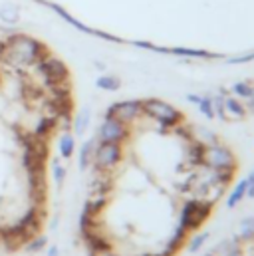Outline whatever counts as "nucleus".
I'll return each instance as SVG.
<instances>
[{
  "label": "nucleus",
  "mask_w": 254,
  "mask_h": 256,
  "mask_svg": "<svg viewBox=\"0 0 254 256\" xmlns=\"http://www.w3.org/2000/svg\"><path fill=\"white\" fill-rule=\"evenodd\" d=\"M246 191H248V179L238 181L236 187L232 189V192L226 196V206H228V208H234L236 204H240V200L246 196Z\"/></svg>",
  "instance_id": "nucleus-21"
},
{
  "label": "nucleus",
  "mask_w": 254,
  "mask_h": 256,
  "mask_svg": "<svg viewBox=\"0 0 254 256\" xmlns=\"http://www.w3.org/2000/svg\"><path fill=\"white\" fill-rule=\"evenodd\" d=\"M76 151V135L72 131H62L58 139V153L62 159H72Z\"/></svg>",
  "instance_id": "nucleus-19"
},
{
  "label": "nucleus",
  "mask_w": 254,
  "mask_h": 256,
  "mask_svg": "<svg viewBox=\"0 0 254 256\" xmlns=\"http://www.w3.org/2000/svg\"><path fill=\"white\" fill-rule=\"evenodd\" d=\"M66 175H68L66 167H64L58 159H54V161H52V177H54V183H56L58 187H62V185H64Z\"/></svg>",
  "instance_id": "nucleus-32"
},
{
  "label": "nucleus",
  "mask_w": 254,
  "mask_h": 256,
  "mask_svg": "<svg viewBox=\"0 0 254 256\" xmlns=\"http://www.w3.org/2000/svg\"><path fill=\"white\" fill-rule=\"evenodd\" d=\"M20 6L18 4H12V2H6L0 6V22L6 24V26H16L20 22Z\"/></svg>",
  "instance_id": "nucleus-18"
},
{
  "label": "nucleus",
  "mask_w": 254,
  "mask_h": 256,
  "mask_svg": "<svg viewBox=\"0 0 254 256\" xmlns=\"http://www.w3.org/2000/svg\"><path fill=\"white\" fill-rule=\"evenodd\" d=\"M248 108H250V112H254V94H252V98L248 100Z\"/></svg>",
  "instance_id": "nucleus-40"
},
{
  "label": "nucleus",
  "mask_w": 254,
  "mask_h": 256,
  "mask_svg": "<svg viewBox=\"0 0 254 256\" xmlns=\"http://www.w3.org/2000/svg\"><path fill=\"white\" fill-rule=\"evenodd\" d=\"M2 52H4V40H0V58H2Z\"/></svg>",
  "instance_id": "nucleus-41"
},
{
  "label": "nucleus",
  "mask_w": 254,
  "mask_h": 256,
  "mask_svg": "<svg viewBox=\"0 0 254 256\" xmlns=\"http://www.w3.org/2000/svg\"><path fill=\"white\" fill-rule=\"evenodd\" d=\"M169 54L181 56V58H192V60H224L222 54H214L208 50H196V48H185V46L169 48Z\"/></svg>",
  "instance_id": "nucleus-11"
},
{
  "label": "nucleus",
  "mask_w": 254,
  "mask_h": 256,
  "mask_svg": "<svg viewBox=\"0 0 254 256\" xmlns=\"http://www.w3.org/2000/svg\"><path fill=\"white\" fill-rule=\"evenodd\" d=\"M226 256H242V248H236V250H232L230 254H226Z\"/></svg>",
  "instance_id": "nucleus-39"
},
{
  "label": "nucleus",
  "mask_w": 254,
  "mask_h": 256,
  "mask_svg": "<svg viewBox=\"0 0 254 256\" xmlns=\"http://www.w3.org/2000/svg\"><path fill=\"white\" fill-rule=\"evenodd\" d=\"M232 94L238 98V100H250L254 94V86L250 82H236L232 86Z\"/></svg>",
  "instance_id": "nucleus-28"
},
{
  "label": "nucleus",
  "mask_w": 254,
  "mask_h": 256,
  "mask_svg": "<svg viewBox=\"0 0 254 256\" xmlns=\"http://www.w3.org/2000/svg\"><path fill=\"white\" fill-rule=\"evenodd\" d=\"M210 210H212V204H210L208 200L192 196V198H189V200L183 204V208H181L179 226H181L183 230H187L189 234L190 232H196V230L204 224V220L210 216Z\"/></svg>",
  "instance_id": "nucleus-3"
},
{
  "label": "nucleus",
  "mask_w": 254,
  "mask_h": 256,
  "mask_svg": "<svg viewBox=\"0 0 254 256\" xmlns=\"http://www.w3.org/2000/svg\"><path fill=\"white\" fill-rule=\"evenodd\" d=\"M0 86H2V72H0Z\"/></svg>",
  "instance_id": "nucleus-43"
},
{
  "label": "nucleus",
  "mask_w": 254,
  "mask_h": 256,
  "mask_svg": "<svg viewBox=\"0 0 254 256\" xmlns=\"http://www.w3.org/2000/svg\"><path fill=\"white\" fill-rule=\"evenodd\" d=\"M46 244H48V236L46 234H34L32 238H28L26 240V244L22 246L26 252H30V254H36V252H40V250H44L46 248Z\"/></svg>",
  "instance_id": "nucleus-26"
},
{
  "label": "nucleus",
  "mask_w": 254,
  "mask_h": 256,
  "mask_svg": "<svg viewBox=\"0 0 254 256\" xmlns=\"http://www.w3.org/2000/svg\"><path fill=\"white\" fill-rule=\"evenodd\" d=\"M129 137H131V128L126 126V124H122L116 118H104L102 126L98 129V135H96L98 141L120 143V145H124L126 141H129Z\"/></svg>",
  "instance_id": "nucleus-8"
},
{
  "label": "nucleus",
  "mask_w": 254,
  "mask_h": 256,
  "mask_svg": "<svg viewBox=\"0 0 254 256\" xmlns=\"http://www.w3.org/2000/svg\"><path fill=\"white\" fill-rule=\"evenodd\" d=\"M208 232H192V238L187 240V250L189 252H198L202 248V244L208 240Z\"/></svg>",
  "instance_id": "nucleus-29"
},
{
  "label": "nucleus",
  "mask_w": 254,
  "mask_h": 256,
  "mask_svg": "<svg viewBox=\"0 0 254 256\" xmlns=\"http://www.w3.org/2000/svg\"><path fill=\"white\" fill-rule=\"evenodd\" d=\"M96 86H98V90H104V92H118L122 88V80L118 76L106 74V76H100L96 80Z\"/></svg>",
  "instance_id": "nucleus-24"
},
{
  "label": "nucleus",
  "mask_w": 254,
  "mask_h": 256,
  "mask_svg": "<svg viewBox=\"0 0 254 256\" xmlns=\"http://www.w3.org/2000/svg\"><path fill=\"white\" fill-rule=\"evenodd\" d=\"M246 196L254 198V183H250V181H248V191H246Z\"/></svg>",
  "instance_id": "nucleus-38"
},
{
  "label": "nucleus",
  "mask_w": 254,
  "mask_h": 256,
  "mask_svg": "<svg viewBox=\"0 0 254 256\" xmlns=\"http://www.w3.org/2000/svg\"><path fill=\"white\" fill-rule=\"evenodd\" d=\"M204 256H214V254H212V252H208V254H204Z\"/></svg>",
  "instance_id": "nucleus-44"
},
{
  "label": "nucleus",
  "mask_w": 254,
  "mask_h": 256,
  "mask_svg": "<svg viewBox=\"0 0 254 256\" xmlns=\"http://www.w3.org/2000/svg\"><path fill=\"white\" fill-rule=\"evenodd\" d=\"M98 224H100V216L92 214L88 208H82V212H80V218H78L80 236H82V234H86V232H90V230H96V228H98Z\"/></svg>",
  "instance_id": "nucleus-20"
},
{
  "label": "nucleus",
  "mask_w": 254,
  "mask_h": 256,
  "mask_svg": "<svg viewBox=\"0 0 254 256\" xmlns=\"http://www.w3.org/2000/svg\"><path fill=\"white\" fill-rule=\"evenodd\" d=\"M32 68H34L36 76L42 80L40 86H44V90L54 88V86H58V84L70 82V70H68V66L64 64L60 58L52 56V54L44 56L40 62H36Z\"/></svg>",
  "instance_id": "nucleus-4"
},
{
  "label": "nucleus",
  "mask_w": 254,
  "mask_h": 256,
  "mask_svg": "<svg viewBox=\"0 0 254 256\" xmlns=\"http://www.w3.org/2000/svg\"><path fill=\"white\" fill-rule=\"evenodd\" d=\"M224 112L238 118V120L246 118V108L238 98H224Z\"/></svg>",
  "instance_id": "nucleus-25"
},
{
  "label": "nucleus",
  "mask_w": 254,
  "mask_h": 256,
  "mask_svg": "<svg viewBox=\"0 0 254 256\" xmlns=\"http://www.w3.org/2000/svg\"><path fill=\"white\" fill-rule=\"evenodd\" d=\"M226 64H250L254 62V52H248V54H240V56H232V58H224Z\"/></svg>",
  "instance_id": "nucleus-34"
},
{
  "label": "nucleus",
  "mask_w": 254,
  "mask_h": 256,
  "mask_svg": "<svg viewBox=\"0 0 254 256\" xmlns=\"http://www.w3.org/2000/svg\"><path fill=\"white\" fill-rule=\"evenodd\" d=\"M92 122V110L90 108H82L74 118H72V131L74 135H84Z\"/></svg>",
  "instance_id": "nucleus-17"
},
{
  "label": "nucleus",
  "mask_w": 254,
  "mask_h": 256,
  "mask_svg": "<svg viewBox=\"0 0 254 256\" xmlns=\"http://www.w3.org/2000/svg\"><path fill=\"white\" fill-rule=\"evenodd\" d=\"M171 133H173L175 137H179V139H181V141H183L185 145H187V143H190V141H192V128H190V126H187L185 122H181V124H177L175 128L171 129Z\"/></svg>",
  "instance_id": "nucleus-30"
},
{
  "label": "nucleus",
  "mask_w": 254,
  "mask_h": 256,
  "mask_svg": "<svg viewBox=\"0 0 254 256\" xmlns=\"http://www.w3.org/2000/svg\"><path fill=\"white\" fill-rule=\"evenodd\" d=\"M48 54L50 50L38 38L28 34H10L4 40V52L0 60L12 68H32Z\"/></svg>",
  "instance_id": "nucleus-1"
},
{
  "label": "nucleus",
  "mask_w": 254,
  "mask_h": 256,
  "mask_svg": "<svg viewBox=\"0 0 254 256\" xmlns=\"http://www.w3.org/2000/svg\"><path fill=\"white\" fill-rule=\"evenodd\" d=\"M196 108H198V112H200L206 120H214V108H212V98H210V96H200Z\"/></svg>",
  "instance_id": "nucleus-31"
},
{
  "label": "nucleus",
  "mask_w": 254,
  "mask_h": 256,
  "mask_svg": "<svg viewBox=\"0 0 254 256\" xmlns=\"http://www.w3.org/2000/svg\"><path fill=\"white\" fill-rule=\"evenodd\" d=\"M246 179H248L250 183H254V171H252V173H250V175H248V177H246Z\"/></svg>",
  "instance_id": "nucleus-42"
},
{
  "label": "nucleus",
  "mask_w": 254,
  "mask_h": 256,
  "mask_svg": "<svg viewBox=\"0 0 254 256\" xmlns=\"http://www.w3.org/2000/svg\"><path fill=\"white\" fill-rule=\"evenodd\" d=\"M141 110H143V116H147L149 120H153L159 126L157 131L161 135H167L177 124L183 122V114L177 108H173L169 102L159 100V98L141 100Z\"/></svg>",
  "instance_id": "nucleus-2"
},
{
  "label": "nucleus",
  "mask_w": 254,
  "mask_h": 256,
  "mask_svg": "<svg viewBox=\"0 0 254 256\" xmlns=\"http://www.w3.org/2000/svg\"><path fill=\"white\" fill-rule=\"evenodd\" d=\"M90 256H118L114 250H104V252H92Z\"/></svg>",
  "instance_id": "nucleus-37"
},
{
  "label": "nucleus",
  "mask_w": 254,
  "mask_h": 256,
  "mask_svg": "<svg viewBox=\"0 0 254 256\" xmlns=\"http://www.w3.org/2000/svg\"><path fill=\"white\" fill-rule=\"evenodd\" d=\"M46 256H60V248H58L56 244L48 246V252H46Z\"/></svg>",
  "instance_id": "nucleus-35"
},
{
  "label": "nucleus",
  "mask_w": 254,
  "mask_h": 256,
  "mask_svg": "<svg viewBox=\"0 0 254 256\" xmlns=\"http://www.w3.org/2000/svg\"><path fill=\"white\" fill-rule=\"evenodd\" d=\"M212 108H214V118H218V120H226V112H224V98H220V96H216V98H212Z\"/></svg>",
  "instance_id": "nucleus-33"
},
{
  "label": "nucleus",
  "mask_w": 254,
  "mask_h": 256,
  "mask_svg": "<svg viewBox=\"0 0 254 256\" xmlns=\"http://www.w3.org/2000/svg\"><path fill=\"white\" fill-rule=\"evenodd\" d=\"M58 129V120L56 118H50V116H40L38 118V122H36V126L32 129V135L36 137V139H42V141H48L52 135H54V131Z\"/></svg>",
  "instance_id": "nucleus-12"
},
{
  "label": "nucleus",
  "mask_w": 254,
  "mask_h": 256,
  "mask_svg": "<svg viewBox=\"0 0 254 256\" xmlns=\"http://www.w3.org/2000/svg\"><path fill=\"white\" fill-rule=\"evenodd\" d=\"M187 100H189L190 104H198V100H200V96H196V94H187Z\"/></svg>",
  "instance_id": "nucleus-36"
},
{
  "label": "nucleus",
  "mask_w": 254,
  "mask_h": 256,
  "mask_svg": "<svg viewBox=\"0 0 254 256\" xmlns=\"http://www.w3.org/2000/svg\"><path fill=\"white\" fill-rule=\"evenodd\" d=\"M124 161V145L120 143H104L98 141L94 149V171L114 173V169Z\"/></svg>",
  "instance_id": "nucleus-5"
},
{
  "label": "nucleus",
  "mask_w": 254,
  "mask_h": 256,
  "mask_svg": "<svg viewBox=\"0 0 254 256\" xmlns=\"http://www.w3.org/2000/svg\"><path fill=\"white\" fill-rule=\"evenodd\" d=\"M204 151H206V147L202 143L194 141V139L190 143H187V165L190 169H196V167L204 165Z\"/></svg>",
  "instance_id": "nucleus-16"
},
{
  "label": "nucleus",
  "mask_w": 254,
  "mask_h": 256,
  "mask_svg": "<svg viewBox=\"0 0 254 256\" xmlns=\"http://www.w3.org/2000/svg\"><path fill=\"white\" fill-rule=\"evenodd\" d=\"M204 165L214 171H236V157L226 145H210L204 151Z\"/></svg>",
  "instance_id": "nucleus-7"
},
{
  "label": "nucleus",
  "mask_w": 254,
  "mask_h": 256,
  "mask_svg": "<svg viewBox=\"0 0 254 256\" xmlns=\"http://www.w3.org/2000/svg\"><path fill=\"white\" fill-rule=\"evenodd\" d=\"M192 139L202 143L204 147H210V145H216L218 143V137L214 135V131L206 128H192Z\"/></svg>",
  "instance_id": "nucleus-23"
},
{
  "label": "nucleus",
  "mask_w": 254,
  "mask_h": 256,
  "mask_svg": "<svg viewBox=\"0 0 254 256\" xmlns=\"http://www.w3.org/2000/svg\"><path fill=\"white\" fill-rule=\"evenodd\" d=\"M36 2L46 4V6H48L50 10H54L62 20H66L70 26H74L76 30H80V32H84V34H90V36H96V38H102V40H108V42H116V44H126V40H122V38H118V36H114V34H110V32H104V30H96V28L86 26L84 22H80L78 18H74L64 6L56 4V2H48V0H36Z\"/></svg>",
  "instance_id": "nucleus-6"
},
{
  "label": "nucleus",
  "mask_w": 254,
  "mask_h": 256,
  "mask_svg": "<svg viewBox=\"0 0 254 256\" xmlns=\"http://www.w3.org/2000/svg\"><path fill=\"white\" fill-rule=\"evenodd\" d=\"M82 238H84V242H86L88 254H92V252H104V250H114L112 240L102 232V228L90 230V232L82 234Z\"/></svg>",
  "instance_id": "nucleus-10"
},
{
  "label": "nucleus",
  "mask_w": 254,
  "mask_h": 256,
  "mask_svg": "<svg viewBox=\"0 0 254 256\" xmlns=\"http://www.w3.org/2000/svg\"><path fill=\"white\" fill-rule=\"evenodd\" d=\"M108 204H110V192H90L88 200L84 202V208H88L92 214L100 216Z\"/></svg>",
  "instance_id": "nucleus-15"
},
{
  "label": "nucleus",
  "mask_w": 254,
  "mask_h": 256,
  "mask_svg": "<svg viewBox=\"0 0 254 256\" xmlns=\"http://www.w3.org/2000/svg\"><path fill=\"white\" fill-rule=\"evenodd\" d=\"M96 143H98V139L92 137V139H86V141L82 143V147L78 149V167H80V171H88V169L92 167Z\"/></svg>",
  "instance_id": "nucleus-14"
},
{
  "label": "nucleus",
  "mask_w": 254,
  "mask_h": 256,
  "mask_svg": "<svg viewBox=\"0 0 254 256\" xmlns=\"http://www.w3.org/2000/svg\"><path fill=\"white\" fill-rule=\"evenodd\" d=\"M187 238H189V232L187 230H183L181 226H177L175 230H173V234L169 236V240H167V244H165V248H163V256H177V252L187 244Z\"/></svg>",
  "instance_id": "nucleus-13"
},
{
  "label": "nucleus",
  "mask_w": 254,
  "mask_h": 256,
  "mask_svg": "<svg viewBox=\"0 0 254 256\" xmlns=\"http://www.w3.org/2000/svg\"><path fill=\"white\" fill-rule=\"evenodd\" d=\"M236 238H238V240H244V242H252L254 240V216H244V218L238 222Z\"/></svg>",
  "instance_id": "nucleus-22"
},
{
  "label": "nucleus",
  "mask_w": 254,
  "mask_h": 256,
  "mask_svg": "<svg viewBox=\"0 0 254 256\" xmlns=\"http://www.w3.org/2000/svg\"><path fill=\"white\" fill-rule=\"evenodd\" d=\"M143 116V110H141V100H124V102H116L108 108L106 112V118H116L120 120L122 124L131 126L135 124L139 118Z\"/></svg>",
  "instance_id": "nucleus-9"
},
{
  "label": "nucleus",
  "mask_w": 254,
  "mask_h": 256,
  "mask_svg": "<svg viewBox=\"0 0 254 256\" xmlns=\"http://www.w3.org/2000/svg\"><path fill=\"white\" fill-rule=\"evenodd\" d=\"M240 240L234 236V238H228V240H222V242H218L216 244V248H212L210 252L214 256H226L230 254L232 250H236V248H240V244H238Z\"/></svg>",
  "instance_id": "nucleus-27"
}]
</instances>
